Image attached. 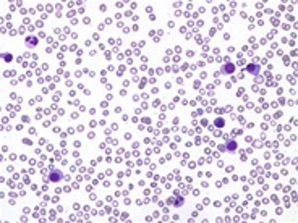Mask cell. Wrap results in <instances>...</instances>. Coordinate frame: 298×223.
<instances>
[{
  "label": "cell",
  "instance_id": "obj_2",
  "mask_svg": "<svg viewBox=\"0 0 298 223\" xmlns=\"http://www.w3.org/2000/svg\"><path fill=\"white\" fill-rule=\"evenodd\" d=\"M235 71V65L233 63H230L227 60V65H222V68H221V73H224V74H232Z\"/></svg>",
  "mask_w": 298,
  "mask_h": 223
},
{
  "label": "cell",
  "instance_id": "obj_1",
  "mask_svg": "<svg viewBox=\"0 0 298 223\" xmlns=\"http://www.w3.org/2000/svg\"><path fill=\"white\" fill-rule=\"evenodd\" d=\"M62 171H58V170H55V168H50V176L49 178H46L44 176V183H47V181H52V183H57V181H60L62 180Z\"/></svg>",
  "mask_w": 298,
  "mask_h": 223
},
{
  "label": "cell",
  "instance_id": "obj_4",
  "mask_svg": "<svg viewBox=\"0 0 298 223\" xmlns=\"http://www.w3.org/2000/svg\"><path fill=\"white\" fill-rule=\"evenodd\" d=\"M227 150L228 152H235L237 150V142L233 139H228V144H227Z\"/></svg>",
  "mask_w": 298,
  "mask_h": 223
},
{
  "label": "cell",
  "instance_id": "obj_6",
  "mask_svg": "<svg viewBox=\"0 0 298 223\" xmlns=\"http://www.w3.org/2000/svg\"><path fill=\"white\" fill-rule=\"evenodd\" d=\"M216 125H217L219 128H221V126H224V120H221V118H219L217 121H216Z\"/></svg>",
  "mask_w": 298,
  "mask_h": 223
},
{
  "label": "cell",
  "instance_id": "obj_5",
  "mask_svg": "<svg viewBox=\"0 0 298 223\" xmlns=\"http://www.w3.org/2000/svg\"><path fill=\"white\" fill-rule=\"evenodd\" d=\"M26 46L28 47L37 46V37H26Z\"/></svg>",
  "mask_w": 298,
  "mask_h": 223
},
{
  "label": "cell",
  "instance_id": "obj_3",
  "mask_svg": "<svg viewBox=\"0 0 298 223\" xmlns=\"http://www.w3.org/2000/svg\"><path fill=\"white\" fill-rule=\"evenodd\" d=\"M246 70H248V73H251V74H258L259 73V65H248L246 66Z\"/></svg>",
  "mask_w": 298,
  "mask_h": 223
}]
</instances>
